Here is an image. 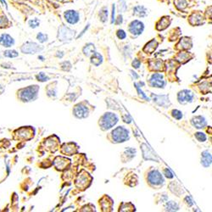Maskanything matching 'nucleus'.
Returning a JSON list of instances; mask_svg holds the SVG:
<instances>
[{
    "label": "nucleus",
    "mask_w": 212,
    "mask_h": 212,
    "mask_svg": "<svg viewBox=\"0 0 212 212\" xmlns=\"http://www.w3.org/2000/svg\"><path fill=\"white\" fill-rule=\"evenodd\" d=\"M117 122L118 118L115 115L112 114V113H106L101 118L100 125H101V126H102V128L104 130L110 129L112 126H115Z\"/></svg>",
    "instance_id": "obj_1"
},
{
    "label": "nucleus",
    "mask_w": 212,
    "mask_h": 212,
    "mask_svg": "<svg viewBox=\"0 0 212 212\" xmlns=\"http://www.w3.org/2000/svg\"><path fill=\"white\" fill-rule=\"evenodd\" d=\"M112 136L116 143H122L128 138V131L123 126H119L112 132Z\"/></svg>",
    "instance_id": "obj_2"
},
{
    "label": "nucleus",
    "mask_w": 212,
    "mask_h": 212,
    "mask_svg": "<svg viewBox=\"0 0 212 212\" xmlns=\"http://www.w3.org/2000/svg\"><path fill=\"white\" fill-rule=\"evenodd\" d=\"M37 90H38L37 86H30L22 91L20 98L23 101H31L36 98Z\"/></svg>",
    "instance_id": "obj_3"
},
{
    "label": "nucleus",
    "mask_w": 212,
    "mask_h": 212,
    "mask_svg": "<svg viewBox=\"0 0 212 212\" xmlns=\"http://www.w3.org/2000/svg\"><path fill=\"white\" fill-rule=\"evenodd\" d=\"M128 29L132 35L139 36L141 35L144 30V24L141 20H134L130 23Z\"/></svg>",
    "instance_id": "obj_4"
},
{
    "label": "nucleus",
    "mask_w": 212,
    "mask_h": 212,
    "mask_svg": "<svg viewBox=\"0 0 212 212\" xmlns=\"http://www.w3.org/2000/svg\"><path fill=\"white\" fill-rule=\"evenodd\" d=\"M64 17L67 22L71 25H75V24L78 23L80 20V15L76 10L74 9H68L64 13Z\"/></svg>",
    "instance_id": "obj_5"
},
{
    "label": "nucleus",
    "mask_w": 212,
    "mask_h": 212,
    "mask_svg": "<svg viewBox=\"0 0 212 212\" xmlns=\"http://www.w3.org/2000/svg\"><path fill=\"white\" fill-rule=\"evenodd\" d=\"M42 49H43V48L40 47L38 44L32 43V42H28V43H25L21 47V51L23 52L24 54H36Z\"/></svg>",
    "instance_id": "obj_6"
},
{
    "label": "nucleus",
    "mask_w": 212,
    "mask_h": 212,
    "mask_svg": "<svg viewBox=\"0 0 212 212\" xmlns=\"http://www.w3.org/2000/svg\"><path fill=\"white\" fill-rule=\"evenodd\" d=\"M74 31L65 26H62L59 29V38L61 41H70L74 37Z\"/></svg>",
    "instance_id": "obj_7"
},
{
    "label": "nucleus",
    "mask_w": 212,
    "mask_h": 212,
    "mask_svg": "<svg viewBox=\"0 0 212 212\" xmlns=\"http://www.w3.org/2000/svg\"><path fill=\"white\" fill-rule=\"evenodd\" d=\"M149 182L154 186H160V185L163 184L164 179L158 171H153L152 172L149 173Z\"/></svg>",
    "instance_id": "obj_8"
},
{
    "label": "nucleus",
    "mask_w": 212,
    "mask_h": 212,
    "mask_svg": "<svg viewBox=\"0 0 212 212\" xmlns=\"http://www.w3.org/2000/svg\"><path fill=\"white\" fill-rule=\"evenodd\" d=\"M165 83V81L163 80V76L159 73L154 74L150 79V84L154 87H164Z\"/></svg>",
    "instance_id": "obj_9"
},
{
    "label": "nucleus",
    "mask_w": 212,
    "mask_h": 212,
    "mask_svg": "<svg viewBox=\"0 0 212 212\" xmlns=\"http://www.w3.org/2000/svg\"><path fill=\"white\" fill-rule=\"evenodd\" d=\"M193 98V94L189 90H183L178 94V100L182 104L191 102Z\"/></svg>",
    "instance_id": "obj_10"
},
{
    "label": "nucleus",
    "mask_w": 212,
    "mask_h": 212,
    "mask_svg": "<svg viewBox=\"0 0 212 212\" xmlns=\"http://www.w3.org/2000/svg\"><path fill=\"white\" fill-rule=\"evenodd\" d=\"M0 44L6 48L12 47L15 44V40L9 34H1L0 35Z\"/></svg>",
    "instance_id": "obj_11"
},
{
    "label": "nucleus",
    "mask_w": 212,
    "mask_h": 212,
    "mask_svg": "<svg viewBox=\"0 0 212 212\" xmlns=\"http://www.w3.org/2000/svg\"><path fill=\"white\" fill-rule=\"evenodd\" d=\"M133 16H138V17H140V18H143V17H145L149 15V10L148 9L146 8L145 6L143 5H137L133 7Z\"/></svg>",
    "instance_id": "obj_12"
},
{
    "label": "nucleus",
    "mask_w": 212,
    "mask_h": 212,
    "mask_svg": "<svg viewBox=\"0 0 212 212\" xmlns=\"http://www.w3.org/2000/svg\"><path fill=\"white\" fill-rule=\"evenodd\" d=\"M74 112L75 115L78 118H84L86 117V116H87V115H88V111H87V109L86 107H85V106L80 105V104L76 106Z\"/></svg>",
    "instance_id": "obj_13"
},
{
    "label": "nucleus",
    "mask_w": 212,
    "mask_h": 212,
    "mask_svg": "<svg viewBox=\"0 0 212 212\" xmlns=\"http://www.w3.org/2000/svg\"><path fill=\"white\" fill-rule=\"evenodd\" d=\"M192 124L198 129H201L206 126V121L202 116H196L192 120Z\"/></svg>",
    "instance_id": "obj_14"
},
{
    "label": "nucleus",
    "mask_w": 212,
    "mask_h": 212,
    "mask_svg": "<svg viewBox=\"0 0 212 212\" xmlns=\"http://www.w3.org/2000/svg\"><path fill=\"white\" fill-rule=\"evenodd\" d=\"M171 24V18L168 16H164L162 17L160 21L157 23V26H161V27L157 28L159 31H162L165 30V28H167L169 26V25Z\"/></svg>",
    "instance_id": "obj_15"
},
{
    "label": "nucleus",
    "mask_w": 212,
    "mask_h": 212,
    "mask_svg": "<svg viewBox=\"0 0 212 212\" xmlns=\"http://www.w3.org/2000/svg\"><path fill=\"white\" fill-rule=\"evenodd\" d=\"M201 164L204 165V167H208L211 164V155L208 151H204L202 153Z\"/></svg>",
    "instance_id": "obj_16"
},
{
    "label": "nucleus",
    "mask_w": 212,
    "mask_h": 212,
    "mask_svg": "<svg viewBox=\"0 0 212 212\" xmlns=\"http://www.w3.org/2000/svg\"><path fill=\"white\" fill-rule=\"evenodd\" d=\"M157 46V42L154 39L151 40L149 43L146 44L145 48H144V51L147 52V53H149V54H151V53H153V52L156 49Z\"/></svg>",
    "instance_id": "obj_17"
},
{
    "label": "nucleus",
    "mask_w": 212,
    "mask_h": 212,
    "mask_svg": "<svg viewBox=\"0 0 212 212\" xmlns=\"http://www.w3.org/2000/svg\"><path fill=\"white\" fill-rule=\"evenodd\" d=\"M103 57L100 55V54H98L97 52H94L92 55V58H91V62L92 64H94L96 66H98L100 64L102 63Z\"/></svg>",
    "instance_id": "obj_18"
},
{
    "label": "nucleus",
    "mask_w": 212,
    "mask_h": 212,
    "mask_svg": "<svg viewBox=\"0 0 212 212\" xmlns=\"http://www.w3.org/2000/svg\"><path fill=\"white\" fill-rule=\"evenodd\" d=\"M94 45L93 43H88L83 48V53L87 56H90V55H92L94 53Z\"/></svg>",
    "instance_id": "obj_19"
},
{
    "label": "nucleus",
    "mask_w": 212,
    "mask_h": 212,
    "mask_svg": "<svg viewBox=\"0 0 212 212\" xmlns=\"http://www.w3.org/2000/svg\"><path fill=\"white\" fill-rule=\"evenodd\" d=\"M98 16H99L100 20H101L102 22H106L107 20H108V16H109L108 9L106 8V7H104V8L101 9H100V11H99Z\"/></svg>",
    "instance_id": "obj_20"
},
{
    "label": "nucleus",
    "mask_w": 212,
    "mask_h": 212,
    "mask_svg": "<svg viewBox=\"0 0 212 212\" xmlns=\"http://www.w3.org/2000/svg\"><path fill=\"white\" fill-rule=\"evenodd\" d=\"M178 205L177 204H176L175 202L173 201H171V202H168L166 204V210H169V211H174V210H178Z\"/></svg>",
    "instance_id": "obj_21"
},
{
    "label": "nucleus",
    "mask_w": 212,
    "mask_h": 212,
    "mask_svg": "<svg viewBox=\"0 0 212 212\" xmlns=\"http://www.w3.org/2000/svg\"><path fill=\"white\" fill-rule=\"evenodd\" d=\"M28 25L32 29H35V28L38 27L40 25V20L37 19V18H34V19H32V20H29L28 22Z\"/></svg>",
    "instance_id": "obj_22"
},
{
    "label": "nucleus",
    "mask_w": 212,
    "mask_h": 212,
    "mask_svg": "<svg viewBox=\"0 0 212 212\" xmlns=\"http://www.w3.org/2000/svg\"><path fill=\"white\" fill-rule=\"evenodd\" d=\"M119 3V10L120 12H125L127 9V5H126V0H118Z\"/></svg>",
    "instance_id": "obj_23"
},
{
    "label": "nucleus",
    "mask_w": 212,
    "mask_h": 212,
    "mask_svg": "<svg viewBox=\"0 0 212 212\" xmlns=\"http://www.w3.org/2000/svg\"><path fill=\"white\" fill-rule=\"evenodd\" d=\"M4 55L8 58H15V57H17L19 54L16 50H7V51L4 52Z\"/></svg>",
    "instance_id": "obj_24"
},
{
    "label": "nucleus",
    "mask_w": 212,
    "mask_h": 212,
    "mask_svg": "<svg viewBox=\"0 0 212 212\" xmlns=\"http://www.w3.org/2000/svg\"><path fill=\"white\" fill-rule=\"evenodd\" d=\"M37 39L38 40L40 43H45L48 41V35L45 33H43V32H39L37 35Z\"/></svg>",
    "instance_id": "obj_25"
},
{
    "label": "nucleus",
    "mask_w": 212,
    "mask_h": 212,
    "mask_svg": "<svg viewBox=\"0 0 212 212\" xmlns=\"http://www.w3.org/2000/svg\"><path fill=\"white\" fill-rule=\"evenodd\" d=\"M116 36H117V37L119 39L123 40L126 37V33L124 30L120 29V30H118L117 32H116Z\"/></svg>",
    "instance_id": "obj_26"
},
{
    "label": "nucleus",
    "mask_w": 212,
    "mask_h": 212,
    "mask_svg": "<svg viewBox=\"0 0 212 212\" xmlns=\"http://www.w3.org/2000/svg\"><path fill=\"white\" fill-rule=\"evenodd\" d=\"M37 79L38 81H40V82H46V81L48 80V77L44 73L41 72V73H39V74L37 76Z\"/></svg>",
    "instance_id": "obj_27"
},
{
    "label": "nucleus",
    "mask_w": 212,
    "mask_h": 212,
    "mask_svg": "<svg viewBox=\"0 0 212 212\" xmlns=\"http://www.w3.org/2000/svg\"><path fill=\"white\" fill-rule=\"evenodd\" d=\"M195 137L200 142H204L206 140V136L202 132H197L195 133Z\"/></svg>",
    "instance_id": "obj_28"
},
{
    "label": "nucleus",
    "mask_w": 212,
    "mask_h": 212,
    "mask_svg": "<svg viewBox=\"0 0 212 212\" xmlns=\"http://www.w3.org/2000/svg\"><path fill=\"white\" fill-rule=\"evenodd\" d=\"M172 116L176 118V119H177V120H180L181 118L182 117V112H180L179 110H175L172 111Z\"/></svg>",
    "instance_id": "obj_29"
},
{
    "label": "nucleus",
    "mask_w": 212,
    "mask_h": 212,
    "mask_svg": "<svg viewBox=\"0 0 212 212\" xmlns=\"http://www.w3.org/2000/svg\"><path fill=\"white\" fill-rule=\"evenodd\" d=\"M115 4H112V10H111V23H115Z\"/></svg>",
    "instance_id": "obj_30"
},
{
    "label": "nucleus",
    "mask_w": 212,
    "mask_h": 212,
    "mask_svg": "<svg viewBox=\"0 0 212 212\" xmlns=\"http://www.w3.org/2000/svg\"><path fill=\"white\" fill-rule=\"evenodd\" d=\"M122 22H123V16H122V14H120V15H118L117 17L115 18V23L116 24V25H121V24H122Z\"/></svg>",
    "instance_id": "obj_31"
},
{
    "label": "nucleus",
    "mask_w": 212,
    "mask_h": 212,
    "mask_svg": "<svg viewBox=\"0 0 212 212\" xmlns=\"http://www.w3.org/2000/svg\"><path fill=\"white\" fill-rule=\"evenodd\" d=\"M164 174L165 175V177L167 178H172L173 177V174L171 172V171L168 169H165V171H164Z\"/></svg>",
    "instance_id": "obj_32"
},
{
    "label": "nucleus",
    "mask_w": 212,
    "mask_h": 212,
    "mask_svg": "<svg viewBox=\"0 0 212 212\" xmlns=\"http://www.w3.org/2000/svg\"><path fill=\"white\" fill-rule=\"evenodd\" d=\"M132 65L135 68H138V67L140 66V61L138 59H135L133 62H132Z\"/></svg>",
    "instance_id": "obj_33"
},
{
    "label": "nucleus",
    "mask_w": 212,
    "mask_h": 212,
    "mask_svg": "<svg viewBox=\"0 0 212 212\" xmlns=\"http://www.w3.org/2000/svg\"><path fill=\"white\" fill-rule=\"evenodd\" d=\"M185 200L187 201L186 203L189 204V206H191V205L193 204V202H192V200H191V199H190V197H189V196L186 197V200Z\"/></svg>",
    "instance_id": "obj_34"
},
{
    "label": "nucleus",
    "mask_w": 212,
    "mask_h": 212,
    "mask_svg": "<svg viewBox=\"0 0 212 212\" xmlns=\"http://www.w3.org/2000/svg\"><path fill=\"white\" fill-rule=\"evenodd\" d=\"M88 27H89V24H88V25H87V26L86 27H85V28H84V29H83V32H82V33H81V34H80V35L78 36V37H82V36H83V34H84V33H85V32H86L87 30V29H88Z\"/></svg>",
    "instance_id": "obj_35"
},
{
    "label": "nucleus",
    "mask_w": 212,
    "mask_h": 212,
    "mask_svg": "<svg viewBox=\"0 0 212 212\" xmlns=\"http://www.w3.org/2000/svg\"><path fill=\"white\" fill-rule=\"evenodd\" d=\"M38 59H41L42 61H43V60H44V58H43V56H38Z\"/></svg>",
    "instance_id": "obj_36"
}]
</instances>
